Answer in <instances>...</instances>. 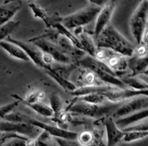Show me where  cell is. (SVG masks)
Listing matches in <instances>:
<instances>
[{"label":"cell","instance_id":"6da1fadb","mask_svg":"<svg viewBox=\"0 0 148 146\" xmlns=\"http://www.w3.org/2000/svg\"><path fill=\"white\" fill-rule=\"evenodd\" d=\"M90 93H98L103 95L107 101L114 104H119L124 100L134 98L139 95L147 96L148 90H134L129 88H117L111 85H96L91 87H80L77 88L73 92L69 93V95L75 97H80Z\"/></svg>","mask_w":148,"mask_h":146},{"label":"cell","instance_id":"7a4b0ae2","mask_svg":"<svg viewBox=\"0 0 148 146\" xmlns=\"http://www.w3.org/2000/svg\"><path fill=\"white\" fill-rule=\"evenodd\" d=\"M94 42L96 48L109 49L124 56H132L135 49V47L111 24L102 30Z\"/></svg>","mask_w":148,"mask_h":146},{"label":"cell","instance_id":"3957f363","mask_svg":"<svg viewBox=\"0 0 148 146\" xmlns=\"http://www.w3.org/2000/svg\"><path fill=\"white\" fill-rule=\"evenodd\" d=\"M75 65H79L85 69L92 71L98 80L106 83L111 86L125 89L127 87L116 76L115 73L107 66L104 62L98 60L89 55H85L83 57L75 62Z\"/></svg>","mask_w":148,"mask_h":146},{"label":"cell","instance_id":"277c9868","mask_svg":"<svg viewBox=\"0 0 148 146\" xmlns=\"http://www.w3.org/2000/svg\"><path fill=\"white\" fill-rule=\"evenodd\" d=\"M4 121H11V122H23L29 123L35 127H38L40 130L46 132L51 136L55 137L56 138L64 139V140H76L77 139L78 134L75 132L68 131L66 130L60 128V127H55V126L49 125L46 123L41 122L34 118L25 115L22 113H13L8 114L3 118Z\"/></svg>","mask_w":148,"mask_h":146},{"label":"cell","instance_id":"5b68a950","mask_svg":"<svg viewBox=\"0 0 148 146\" xmlns=\"http://www.w3.org/2000/svg\"><path fill=\"white\" fill-rule=\"evenodd\" d=\"M119 106L120 104L114 103L95 105L77 100V102L68 108L67 111L75 114H82L91 118L100 119L111 116Z\"/></svg>","mask_w":148,"mask_h":146},{"label":"cell","instance_id":"8992f818","mask_svg":"<svg viewBox=\"0 0 148 146\" xmlns=\"http://www.w3.org/2000/svg\"><path fill=\"white\" fill-rule=\"evenodd\" d=\"M101 10V7L91 4L70 15L64 17L61 24L68 30L77 27H83V26L96 19Z\"/></svg>","mask_w":148,"mask_h":146},{"label":"cell","instance_id":"52a82bcc","mask_svg":"<svg viewBox=\"0 0 148 146\" xmlns=\"http://www.w3.org/2000/svg\"><path fill=\"white\" fill-rule=\"evenodd\" d=\"M147 19L148 1L144 0L134 12L130 23V30L138 44L142 43L145 33L147 30Z\"/></svg>","mask_w":148,"mask_h":146},{"label":"cell","instance_id":"ba28073f","mask_svg":"<svg viewBox=\"0 0 148 146\" xmlns=\"http://www.w3.org/2000/svg\"><path fill=\"white\" fill-rule=\"evenodd\" d=\"M40 129L29 123L0 121V132L17 134L24 137H32L38 134Z\"/></svg>","mask_w":148,"mask_h":146},{"label":"cell","instance_id":"9c48e42d","mask_svg":"<svg viewBox=\"0 0 148 146\" xmlns=\"http://www.w3.org/2000/svg\"><path fill=\"white\" fill-rule=\"evenodd\" d=\"M145 108H148V97L139 95L120 106L111 115V117L113 119L122 118Z\"/></svg>","mask_w":148,"mask_h":146},{"label":"cell","instance_id":"30bf717a","mask_svg":"<svg viewBox=\"0 0 148 146\" xmlns=\"http://www.w3.org/2000/svg\"><path fill=\"white\" fill-rule=\"evenodd\" d=\"M28 41L32 42L35 45H36L42 51V52L50 55L53 58L54 62L61 64H69L70 62V58L64 54L58 47L57 45L52 42L44 40V39L38 38L30 39Z\"/></svg>","mask_w":148,"mask_h":146},{"label":"cell","instance_id":"8fae6325","mask_svg":"<svg viewBox=\"0 0 148 146\" xmlns=\"http://www.w3.org/2000/svg\"><path fill=\"white\" fill-rule=\"evenodd\" d=\"M5 40L9 42H12V43H14V44H17V46L21 47L22 49L27 55V56H28L30 61H33V63L36 66H40V67H42L44 69L45 66L46 64L43 62V53L36 45H35L34 43L30 41L25 42L21 41V40H16V39L12 38L10 36H8L6 38Z\"/></svg>","mask_w":148,"mask_h":146},{"label":"cell","instance_id":"7c38bea8","mask_svg":"<svg viewBox=\"0 0 148 146\" xmlns=\"http://www.w3.org/2000/svg\"><path fill=\"white\" fill-rule=\"evenodd\" d=\"M116 8L115 1H106L101 7L100 12L96 17L95 30H94V39H96L102 30L109 24V21L112 17L114 10Z\"/></svg>","mask_w":148,"mask_h":146},{"label":"cell","instance_id":"4fadbf2b","mask_svg":"<svg viewBox=\"0 0 148 146\" xmlns=\"http://www.w3.org/2000/svg\"><path fill=\"white\" fill-rule=\"evenodd\" d=\"M104 125L107 134L106 146H116L117 144L122 142L125 132L117 127L111 116L106 117L104 121Z\"/></svg>","mask_w":148,"mask_h":146},{"label":"cell","instance_id":"5bb4252c","mask_svg":"<svg viewBox=\"0 0 148 146\" xmlns=\"http://www.w3.org/2000/svg\"><path fill=\"white\" fill-rule=\"evenodd\" d=\"M29 7L33 11L35 17L43 20L48 28H53L56 24L62 23L63 18L60 17L57 13H54L51 16H49L46 14V11L36 3H30Z\"/></svg>","mask_w":148,"mask_h":146},{"label":"cell","instance_id":"9a60e30c","mask_svg":"<svg viewBox=\"0 0 148 146\" xmlns=\"http://www.w3.org/2000/svg\"><path fill=\"white\" fill-rule=\"evenodd\" d=\"M105 64L116 75L119 76L120 73L127 69L128 67V60L126 59V56L119 53L113 52L106 60Z\"/></svg>","mask_w":148,"mask_h":146},{"label":"cell","instance_id":"2e32d148","mask_svg":"<svg viewBox=\"0 0 148 146\" xmlns=\"http://www.w3.org/2000/svg\"><path fill=\"white\" fill-rule=\"evenodd\" d=\"M75 35L78 40H79L82 46V51L88 55L94 57L95 51H96V46L95 42L92 39V38L89 36L88 33L84 31L83 27H77L75 29Z\"/></svg>","mask_w":148,"mask_h":146},{"label":"cell","instance_id":"e0dca14e","mask_svg":"<svg viewBox=\"0 0 148 146\" xmlns=\"http://www.w3.org/2000/svg\"><path fill=\"white\" fill-rule=\"evenodd\" d=\"M148 117V108L141 110L140 111L132 114L127 117H122V118L117 119L115 121V124L120 130H123L124 128L132 126L135 123L139 122L142 120H145Z\"/></svg>","mask_w":148,"mask_h":146},{"label":"cell","instance_id":"ac0fdd59","mask_svg":"<svg viewBox=\"0 0 148 146\" xmlns=\"http://www.w3.org/2000/svg\"><path fill=\"white\" fill-rule=\"evenodd\" d=\"M22 1H13L0 5V26L5 24L21 8Z\"/></svg>","mask_w":148,"mask_h":146},{"label":"cell","instance_id":"d6986e66","mask_svg":"<svg viewBox=\"0 0 148 146\" xmlns=\"http://www.w3.org/2000/svg\"><path fill=\"white\" fill-rule=\"evenodd\" d=\"M77 65L75 64H61V63H52L50 64H46L45 66V70L50 71L57 75L58 76L69 80L72 72L76 69Z\"/></svg>","mask_w":148,"mask_h":146},{"label":"cell","instance_id":"ffe728a7","mask_svg":"<svg viewBox=\"0 0 148 146\" xmlns=\"http://www.w3.org/2000/svg\"><path fill=\"white\" fill-rule=\"evenodd\" d=\"M128 66L132 71L130 76L137 77L138 75H147L148 59L147 56L145 57H137L132 56V57L128 61Z\"/></svg>","mask_w":148,"mask_h":146},{"label":"cell","instance_id":"44dd1931","mask_svg":"<svg viewBox=\"0 0 148 146\" xmlns=\"http://www.w3.org/2000/svg\"><path fill=\"white\" fill-rule=\"evenodd\" d=\"M0 47L5 50L12 57L25 61V62H30V61L25 52L17 44H14L12 42H9L4 40L0 41Z\"/></svg>","mask_w":148,"mask_h":146},{"label":"cell","instance_id":"7402d4cb","mask_svg":"<svg viewBox=\"0 0 148 146\" xmlns=\"http://www.w3.org/2000/svg\"><path fill=\"white\" fill-rule=\"evenodd\" d=\"M29 138L24 136L12 133H3L0 140V146H26Z\"/></svg>","mask_w":148,"mask_h":146},{"label":"cell","instance_id":"603a6c76","mask_svg":"<svg viewBox=\"0 0 148 146\" xmlns=\"http://www.w3.org/2000/svg\"><path fill=\"white\" fill-rule=\"evenodd\" d=\"M121 81L125 86L130 87V89L134 90H148V85L147 81H144L137 77L127 76L121 78Z\"/></svg>","mask_w":148,"mask_h":146},{"label":"cell","instance_id":"cb8c5ba5","mask_svg":"<svg viewBox=\"0 0 148 146\" xmlns=\"http://www.w3.org/2000/svg\"><path fill=\"white\" fill-rule=\"evenodd\" d=\"M44 95L45 93L43 91L40 90H33L31 92L29 93L27 95H26L25 98H21L17 95H12V96L17 100H18L20 102H23L25 105H27V104H32L39 102V101H40V100L44 98Z\"/></svg>","mask_w":148,"mask_h":146},{"label":"cell","instance_id":"d4e9b609","mask_svg":"<svg viewBox=\"0 0 148 146\" xmlns=\"http://www.w3.org/2000/svg\"><path fill=\"white\" fill-rule=\"evenodd\" d=\"M53 28L56 29V30L59 32V33H60L61 35H62V36H64L65 38H66L71 42V43H72L74 46H75L76 48H77V49H80V50L82 51V46H81V43L80 42H79V40H78L77 38L73 33H71L69 30H68L67 29L65 28V27H64L61 23H58V24H56V25L53 27Z\"/></svg>","mask_w":148,"mask_h":146},{"label":"cell","instance_id":"484cf974","mask_svg":"<svg viewBox=\"0 0 148 146\" xmlns=\"http://www.w3.org/2000/svg\"><path fill=\"white\" fill-rule=\"evenodd\" d=\"M27 106L31 108L33 111L37 112L38 114L46 117H52L53 116V111L51 108L50 106L42 103L41 101L32 104H27Z\"/></svg>","mask_w":148,"mask_h":146},{"label":"cell","instance_id":"4316f807","mask_svg":"<svg viewBox=\"0 0 148 146\" xmlns=\"http://www.w3.org/2000/svg\"><path fill=\"white\" fill-rule=\"evenodd\" d=\"M46 72L47 73V75H49V76L53 78V79L62 88H63L64 89V90L66 91V92H67L68 93L73 92L74 90H75L77 89L76 85L74 83H72V82H70L69 80L64 79V78L58 76L57 75L54 74L53 72H50V71L46 70Z\"/></svg>","mask_w":148,"mask_h":146},{"label":"cell","instance_id":"83f0119b","mask_svg":"<svg viewBox=\"0 0 148 146\" xmlns=\"http://www.w3.org/2000/svg\"><path fill=\"white\" fill-rule=\"evenodd\" d=\"M80 81L82 84V87H91L101 85L98 83V79L95 76V74L89 69H85V71L82 72L80 76Z\"/></svg>","mask_w":148,"mask_h":146},{"label":"cell","instance_id":"f1b7e54d","mask_svg":"<svg viewBox=\"0 0 148 146\" xmlns=\"http://www.w3.org/2000/svg\"><path fill=\"white\" fill-rule=\"evenodd\" d=\"M20 25L19 21H12L10 20L5 24L0 26V41L4 40L8 36H10L11 33L14 31Z\"/></svg>","mask_w":148,"mask_h":146},{"label":"cell","instance_id":"f546056e","mask_svg":"<svg viewBox=\"0 0 148 146\" xmlns=\"http://www.w3.org/2000/svg\"><path fill=\"white\" fill-rule=\"evenodd\" d=\"M77 100L95 105H101L107 101L103 95L98 93H90L83 96L77 97Z\"/></svg>","mask_w":148,"mask_h":146},{"label":"cell","instance_id":"4dcf8cb0","mask_svg":"<svg viewBox=\"0 0 148 146\" xmlns=\"http://www.w3.org/2000/svg\"><path fill=\"white\" fill-rule=\"evenodd\" d=\"M148 135V131L147 132H125L124 137L122 139V142L124 143H132V142L137 141V140H142Z\"/></svg>","mask_w":148,"mask_h":146},{"label":"cell","instance_id":"1f68e13d","mask_svg":"<svg viewBox=\"0 0 148 146\" xmlns=\"http://www.w3.org/2000/svg\"><path fill=\"white\" fill-rule=\"evenodd\" d=\"M36 146H54L51 136L46 132L43 131L36 138Z\"/></svg>","mask_w":148,"mask_h":146},{"label":"cell","instance_id":"d6a6232c","mask_svg":"<svg viewBox=\"0 0 148 146\" xmlns=\"http://www.w3.org/2000/svg\"><path fill=\"white\" fill-rule=\"evenodd\" d=\"M94 138V134L90 131H83L78 134V143L82 146H88L92 143Z\"/></svg>","mask_w":148,"mask_h":146},{"label":"cell","instance_id":"836d02e7","mask_svg":"<svg viewBox=\"0 0 148 146\" xmlns=\"http://www.w3.org/2000/svg\"><path fill=\"white\" fill-rule=\"evenodd\" d=\"M122 130L124 132H147L148 131V124L147 119L143 121V122L137 124H133V125L130 126L127 128L123 129Z\"/></svg>","mask_w":148,"mask_h":146},{"label":"cell","instance_id":"e575fe53","mask_svg":"<svg viewBox=\"0 0 148 146\" xmlns=\"http://www.w3.org/2000/svg\"><path fill=\"white\" fill-rule=\"evenodd\" d=\"M19 103H20V101L17 100V101H14V102L10 103V104L0 106V120L4 118L7 114H10V111H12L14 108H15L18 105Z\"/></svg>","mask_w":148,"mask_h":146},{"label":"cell","instance_id":"d590c367","mask_svg":"<svg viewBox=\"0 0 148 146\" xmlns=\"http://www.w3.org/2000/svg\"><path fill=\"white\" fill-rule=\"evenodd\" d=\"M137 57H145L147 56V45L140 43L137 49H134V55Z\"/></svg>","mask_w":148,"mask_h":146},{"label":"cell","instance_id":"8d00e7d4","mask_svg":"<svg viewBox=\"0 0 148 146\" xmlns=\"http://www.w3.org/2000/svg\"><path fill=\"white\" fill-rule=\"evenodd\" d=\"M59 146H82L76 140H64L61 138H55Z\"/></svg>","mask_w":148,"mask_h":146},{"label":"cell","instance_id":"74e56055","mask_svg":"<svg viewBox=\"0 0 148 146\" xmlns=\"http://www.w3.org/2000/svg\"><path fill=\"white\" fill-rule=\"evenodd\" d=\"M88 146H106L104 145L103 142L101 140V137L98 134H94V138L92 143Z\"/></svg>","mask_w":148,"mask_h":146},{"label":"cell","instance_id":"f35d334b","mask_svg":"<svg viewBox=\"0 0 148 146\" xmlns=\"http://www.w3.org/2000/svg\"><path fill=\"white\" fill-rule=\"evenodd\" d=\"M2 135H3V133L0 132V140H1V138H2Z\"/></svg>","mask_w":148,"mask_h":146}]
</instances>
